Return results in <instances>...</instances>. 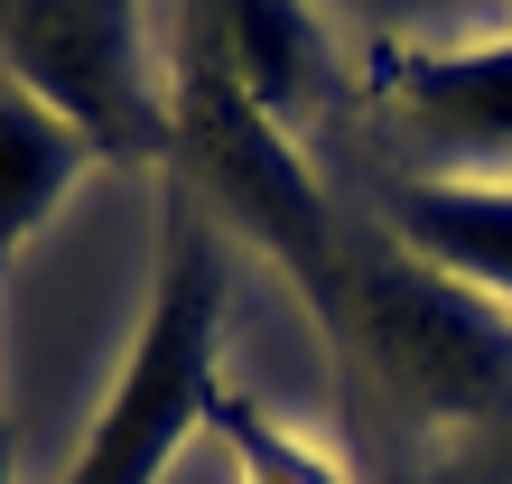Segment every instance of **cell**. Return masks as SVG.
<instances>
[{"mask_svg":"<svg viewBox=\"0 0 512 484\" xmlns=\"http://www.w3.org/2000/svg\"><path fill=\"white\" fill-rule=\"evenodd\" d=\"M94 168H103V149L84 140L66 112H47L28 84L0 75V280L19 270V252L47 233V215H56V205H66Z\"/></svg>","mask_w":512,"mask_h":484,"instance_id":"6","label":"cell"},{"mask_svg":"<svg viewBox=\"0 0 512 484\" xmlns=\"http://www.w3.org/2000/svg\"><path fill=\"white\" fill-rule=\"evenodd\" d=\"M0 466H19V457H10V429H0Z\"/></svg>","mask_w":512,"mask_h":484,"instance_id":"9","label":"cell"},{"mask_svg":"<svg viewBox=\"0 0 512 484\" xmlns=\"http://www.w3.org/2000/svg\"><path fill=\"white\" fill-rule=\"evenodd\" d=\"M382 112L429 149V168H512V38L475 47H391L373 75Z\"/></svg>","mask_w":512,"mask_h":484,"instance_id":"4","label":"cell"},{"mask_svg":"<svg viewBox=\"0 0 512 484\" xmlns=\"http://www.w3.org/2000/svg\"><path fill=\"white\" fill-rule=\"evenodd\" d=\"M326 345L401 419H429V429L512 410V308L429 270L373 215H354L345 233V289L326 317Z\"/></svg>","mask_w":512,"mask_h":484,"instance_id":"2","label":"cell"},{"mask_svg":"<svg viewBox=\"0 0 512 484\" xmlns=\"http://www.w3.org/2000/svg\"><path fill=\"white\" fill-rule=\"evenodd\" d=\"M0 75L28 84L47 112H66L103 168L168 177V38L149 28V0H0Z\"/></svg>","mask_w":512,"mask_h":484,"instance_id":"3","label":"cell"},{"mask_svg":"<svg viewBox=\"0 0 512 484\" xmlns=\"http://www.w3.org/2000/svg\"><path fill=\"white\" fill-rule=\"evenodd\" d=\"M0 484H19V466H0Z\"/></svg>","mask_w":512,"mask_h":484,"instance_id":"10","label":"cell"},{"mask_svg":"<svg viewBox=\"0 0 512 484\" xmlns=\"http://www.w3.org/2000/svg\"><path fill=\"white\" fill-rule=\"evenodd\" d=\"M503 10H512V0H503Z\"/></svg>","mask_w":512,"mask_h":484,"instance_id":"11","label":"cell"},{"mask_svg":"<svg viewBox=\"0 0 512 484\" xmlns=\"http://www.w3.org/2000/svg\"><path fill=\"white\" fill-rule=\"evenodd\" d=\"M317 10H354V19H419V10H438V0H317Z\"/></svg>","mask_w":512,"mask_h":484,"instance_id":"8","label":"cell"},{"mask_svg":"<svg viewBox=\"0 0 512 484\" xmlns=\"http://www.w3.org/2000/svg\"><path fill=\"white\" fill-rule=\"evenodd\" d=\"M373 224L391 242H410L429 270L466 280L475 298L512 308V177H475V168H410L382 177Z\"/></svg>","mask_w":512,"mask_h":484,"instance_id":"5","label":"cell"},{"mask_svg":"<svg viewBox=\"0 0 512 484\" xmlns=\"http://www.w3.org/2000/svg\"><path fill=\"white\" fill-rule=\"evenodd\" d=\"M215 447L233 457V484H354V466L326 438L289 429L280 410H261L252 391H224L215 410Z\"/></svg>","mask_w":512,"mask_h":484,"instance_id":"7","label":"cell"},{"mask_svg":"<svg viewBox=\"0 0 512 484\" xmlns=\"http://www.w3.org/2000/svg\"><path fill=\"white\" fill-rule=\"evenodd\" d=\"M224 224L187 177H159V252H149V308L140 336L112 373L94 429L66 457L56 484H168L196 438H215L224 410V298H233V252Z\"/></svg>","mask_w":512,"mask_h":484,"instance_id":"1","label":"cell"}]
</instances>
